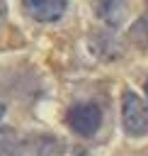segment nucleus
Masks as SVG:
<instances>
[{
	"mask_svg": "<svg viewBox=\"0 0 148 156\" xmlns=\"http://www.w3.org/2000/svg\"><path fill=\"white\" fill-rule=\"evenodd\" d=\"M68 127L80 136H92L102 124V110L95 102H75L66 112Z\"/></svg>",
	"mask_w": 148,
	"mask_h": 156,
	"instance_id": "obj_2",
	"label": "nucleus"
},
{
	"mask_svg": "<svg viewBox=\"0 0 148 156\" xmlns=\"http://www.w3.org/2000/svg\"><path fill=\"white\" fill-rule=\"evenodd\" d=\"M146 98H148V80H146Z\"/></svg>",
	"mask_w": 148,
	"mask_h": 156,
	"instance_id": "obj_6",
	"label": "nucleus"
},
{
	"mask_svg": "<svg viewBox=\"0 0 148 156\" xmlns=\"http://www.w3.org/2000/svg\"><path fill=\"white\" fill-rule=\"evenodd\" d=\"M22 2L24 10L39 22H56L68 5V0H22Z\"/></svg>",
	"mask_w": 148,
	"mask_h": 156,
	"instance_id": "obj_3",
	"label": "nucleus"
},
{
	"mask_svg": "<svg viewBox=\"0 0 148 156\" xmlns=\"http://www.w3.org/2000/svg\"><path fill=\"white\" fill-rule=\"evenodd\" d=\"M124 10H126V5H124L121 0H99V2H97L99 17H102V20H109L112 24L119 22V17L124 15Z\"/></svg>",
	"mask_w": 148,
	"mask_h": 156,
	"instance_id": "obj_4",
	"label": "nucleus"
},
{
	"mask_svg": "<svg viewBox=\"0 0 148 156\" xmlns=\"http://www.w3.org/2000/svg\"><path fill=\"white\" fill-rule=\"evenodd\" d=\"M2 115H5V105L0 102V119H2Z\"/></svg>",
	"mask_w": 148,
	"mask_h": 156,
	"instance_id": "obj_5",
	"label": "nucleus"
},
{
	"mask_svg": "<svg viewBox=\"0 0 148 156\" xmlns=\"http://www.w3.org/2000/svg\"><path fill=\"white\" fill-rule=\"evenodd\" d=\"M121 127L129 136H146L148 134V105L133 93H124L121 100Z\"/></svg>",
	"mask_w": 148,
	"mask_h": 156,
	"instance_id": "obj_1",
	"label": "nucleus"
}]
</instances>
